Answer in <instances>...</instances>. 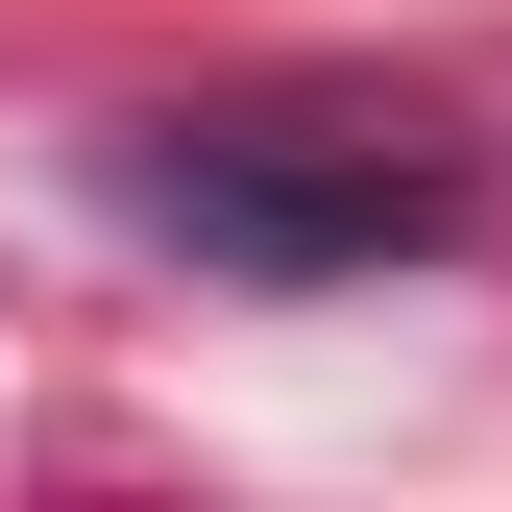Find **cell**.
Returning <instances> with one entry per match:
<instances>
[{
    "label": "cell",
    "mask_w": 512,
    "mask_h": 512,
    "mask_svg": "<svg viewBox=\"0 0 512 512\" xmlns=\"http://www.w3.org/2000/svg\"><path fill=\"white\" fill-rule=\"evenodd\" d=\"M98 196L244 293H342V269L464 244V147H415V122H122Z\"/></svg>",
    "instance_id": "6da1fadb"
}]
</instances>
